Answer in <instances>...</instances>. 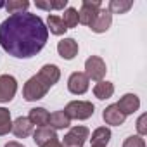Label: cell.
<instances>
[{
    "label": "cell",
    "mask_w": 147,
    "mask_h": 147,
    "mask_svg": "<svg viewBox=\"0 0 147 147\" xmlns=\"http://www.w3.org/2000/svg\"><path fill=\"white\" fill-rule=\"evenodd\" d=\"M47 40L49 31L43 19L31 12L11 14L0 24V47L16 59L36 55Z\"/></svg>",
    "instance_id": "1"
},
{
    "label": "cell",
    "mask_w": 147,
    "mask_h": 147,
    "mask_svg": "<svg viewBox=\"0 0 147 147\" xmlns=\"http://www.w3.org/2000/svg\"><path fill=\"white\" fill-rule=\"evenodd\" d=\"M94 111H95V106L90 100H71L64 107V113L69 119H78V121L92 118Z\"/></svg>",
    "instance_id": "2"
},
{
    "label": "cell",
    "mask_w": 147,
    "mask_h": 147,
    "mask_svg": "<svg viewBox=\"0 0 147 147\" xmlns=\"http://www.w3.org/2000/svg\"><path fill=\"white\" fill-rule=\"evenodd\" d=\"M49 90H50V88L38 78V75H35V76H31V78L24 83V87H23V97H24V100H28V102L40 100V99H43V97L47 95Z\"/></svg>",
    "instance_id": "3"
},
{
    "label": "cell",
    "mask_w": 147,
    "mask_h": 147,
    "mask_svg": "<svg viewBox=\"0 0 147 147\" xmlns=\"http://www.w3.org/2000/svg\"><path fill=\"white\" fill-rule=\"evenodd\" d=\"M107 73V66L104 62L102 57L99 55H90L87 61H85V75L88 76V80H94V82H102L104 76Z\"/></svg>",
    "instance_id": "4"
},
{
    "label": "cell",
    "mask_w": 147,
    "mask_h": 147,
    "mask_svg": "<svg viewBox=\"0 0 147 147\" xmlns=\"http://www.w3.org/2000/svg\"><path fill=\"white\" fill-rule=\"evenodd\" d=\"M100 9H102L100 0H83L82 7L78 11V23L85 24V26H90Z\"/></svg>",
    "instance_id": "5"
},
{
    "label": "cell",
    "mask_w": 147,
    "mask_h": 147,
    "mask_svg": "<svg viewBox=\"0 0 147 147\" xmlns=\"http://www.w3.org/2000/svg\"><path fill=\"white\" fill-rule=\"evenodd\" d=\"M88 135H90V131H88L87 126H82V125L80 126H73L64 135L61 145L62 147H83V144L88 138Z\"/></svg>",
    "instance_id": "6"
},
{
    "label": "cell",
    "mask_w": 147,
    "mask_h": 147,
    "mask_svg": "<svg viewBox=\"0 0 147 147\" xmlns=\"http://www.w3.org/2000/svg\"><path fill=\"white\" fill-rule=\"evenodd\" d=\"M90 87V80L85 73L82 71H75L71 73V76L67 80V90L73 94V95H83Z\"/></svg>",
    "instance_id": "7"
},
{
    "label": "cell",
    "mask_w": 147,
    "mask_h": 147,
    "mask_svg": "<svg viewBox=\"0 0 147 147\" xmlns=\"http://www.w3.org/2000/svg\"><path fill=\"white\" fill-rule=\"evenodd\" d=\"M18 92V80L12 75H2L0 76V102L5 104L14 99Z\"/></svg>",
    "instance_id": "8"
},
{
    "label": "cell",
    "mask_w": 147,
    "mask_h": 147,
    "mask_svg": "<svg viewBox=\"0 0 147 147\" xmlns=\"http://www.w3.org/2000/svg\"><path fill=\"white\" fill-rule=\"evenodd\" d=\"M38 78H40L49 88H52V87L59 82V78H61V69H59L55 64H45V66H42V69L38 71Z\"/></svg>",
    "instance_id": "9"
},
{
    "label": "cell",
    "mask_w": 147,
    "mask_h": 147,
    "mask_svg": "<svg viewBox=\"0 0 147 147\" xmlns=\"http://www.w3.org/2000/svg\"><path fill=\"white\" fill-rule=\"evenodd\" d=\"M57 52L62 59L66 61H73L78 55V42L75 38H62L57 43Z\"/></svg>",
    "instance_id": "10"
},
{
    "label": "cell",
    "mask_w": 147,
    "mask_h": 147,
    "mask_svg": "<svg viewBox=\"0 0 147 147\" xmlns=\"http://www.w3.org/2000/svg\"><path fill=\"white\" fill-rule=\"evenodd\" d=\"M116 106H118V109H119L125 116H128V114H133V113L138 111V107H140V99H138V95H135V94H125V95L119 99V102H116Z\"/></svg>",
    "instance_id": "11"
},
{
    "label": "cell",
    "mask_w": 147,
    "mask_h": 147,
    "mask_svg": "<svg viewBox=\"0 0 147 147\" xmlns=\"http://www.w3.org/2000/svg\"><path fill=\"white\" fill-rule=\"evenodd\" d=\"M111 23H113V16L107 9H100L99 14L95 16L94 23L90 24V30L94 33H106L109 28H111Z\"/></svg>",
    "instance_id": "12"
},
{
    "label": "cell",
    "mask_w": 147,
    "mask_h": 147,
    "mask_svg": "<svg viewBox=\"0 0 147 147\" xmlns=\"http://www.w3.org/2000/svg\"><path fill=\"white\" fill-rule=\"evenodd\" d=\"M102 119H104L106 125H111V126H121V125L125 123L126 116L118 109L116 104H111V106H107V107L102 111Z\"/></svg>",
    "instance_id": "13"
},
{
    "label": "cell",
    "mask_w": 147,
    "mask_h": 147,
    "mask_svg": "<svg viewBox=\"0 0 147 147\" xmlns=\"http://www.w3.org/2000/svg\"><path fill=\"white\" fill-rule=\"evenodd\" d=\"M18 138H26L33 133V125L28 118L24 116H19L14 123H12V130H11Z\"/></svg>",
    "instance_id": "14"
},
{
    "label": "cell",
    "mask_w": 147,
    "mask_h": 147,
    "mask_svg": "<svg viewBox=\"0 0 147 147\" xmlns=\"http://www.w3.org/2000/svg\"><path fill=\"white\" fill-rule=\"evenodd\" d=\"M109 140H111V130L107 126H99L92 133L90 147H107Z\"/></svg>",
    "instance_id": "15"
},
{
    "label": "cell",
    "mask_w": 147,
    "mask_h": 147,
    "mask_svg": "<svg viewBox=\"0 0 147 147\" xmlns=\"http://www.w3.org/2000/svg\"><path fill=\"white\" fill-rule=\"evenodd\" d=\"M49 118H50V113L45 107H33L30 109V114H28V119L31 121L33 126L36 125V128L49 126Z\"/></svg>",
    "instance_id": "16"
},
{
    "label": "cell",
    "mask_w": 147,
    "mask_h": 147,
    "mask_svg": "<svg viewBox=\"0 0 147 147\" xmlns=\"http://www.w3.org/2000/svg\"><path fill=\"white\" fill-rule=\"evenodd\" d=\"M54 138H57V133L50 126H40V128H36L33 131V140H35V144L38 147H43L45 144H49Z\"/></svg>",
    "instance_id": "17"
},
{
    "label": "cell",
    "mask_w": 147,
    "mask_h": 147,
    "mask_svg": "<svg viewBox=\"0 0 147 147\" xmlns=\"http://www.w3.org/2000/svg\"><path fill=\"white\" fill-rule=\"evenodd\" d=\"M49 126L52 130H64L71 126V119L66 116L64 111H54L49 118Z\"/></svg>",
    "instance_id": "18"
},
{
    "label": "cell",
    "mask_w": 147,
    "mask_h": 147,
    "mask_svg": "<svg viewBox=\"0 0 147 147\" xmlns=\"http://www.w3.org/2000/svg\"><path fill=\"white\" fill-rule=\"evenodd\" d=\"M113 94H114V85L111 82L102 80V82H97V85L94 87V95L99 100H106V99L113 97Z\"/></svg>",
    "instance_id": "19"
},
{
    "label": "cell",
    "mask_w": 147,
    "mask_h": 147,
    "mask_svg": "<svg viewBox=\"0 0 147 147\" xmlns=\"http://www.w3.org/2000/svg\"><path fill=\"white\" fill-rule=\"evenodd\" d=\"M47 31H50L52 35H57V36H61V35H64L66 31H67V28L64 26V23H62V19H61V16H55V14H49V19H47Z\"/></svg>",
    "instance_id": "20"
},
{
    "label": "cell",
    "mask_w": 147,
    "mask_h": 147,
    "mask_svg": "<svg viewBox=\"0 0 147 147\" xmlns=\"http://www.w3.org/2000/svg\"><path fill=\"white\" fill-rule=\"evenodd\" d=\"M131 7H133L131 0H111L107 5V11L111 12V16L113 14H126Z\"/></svg>",
    "instance_id": "21"
},
{
    "label": "cell",
    "mask_w": 147,
    "mask_h": 147,
    "mask_svg": "<svg viewBox=\"0 0 147 147\" xmlns=\"http://www.w3.org/2000/svg\"><path fill=\"white\" fill-rule=\"evenodd\" d=\"M12 130V119H11V111L5 107H0V137L7 135Z\"/></svg>",
    "instance_id": "22"
},
{
    "label": "cell",
    "mask_w": 147,
    "mask_h": 147,
    "mask_svg": "<svg viewBox=\"0 0 147 147\" xmlns=\"http://www.w3.org/2000/svg\"><path fill=\"white\" fill-rule=\"evenodd\" d=\"M5 11L9 14H19V12H28V7H30V2L28 0H11L5 5Z\"/></svg>",
    "instance_id": "23"
},
{
    "label": "cell",
    "mask_w": 147,
    "mask_h": 147,
    "mask_svg": "<svg viewBox=\"0 0 147 147\" xmlns=\"http://www.w3.org/2000/svg\"><path fill=\"white\" fill-rule=\"evenodd\" d=\"M61 19H62V23L67 30L75 28L78 24V11L75 7H67V9H64V14H62Z\"/></svg>",
    "instance_id": "24"
},
{
    "label": "cell",
    "mask_w": 147,
    "mask_h": 147,
    "mask_svg": "<svg viewBox=\"0 0 147 147\" xmlns=\"http://www.w3.org/2000/svg\"><path fill=\"white\" fill-rule=\"evenodd\" d=\"M123 147H145V140L140 135H130L128 138H125Z\"/></svg>",
    "instance_id": "25"
},
{
    "label": "cell",
    "mask_w": 147,
    "mask_h": 147,
    "mask_svg": "<svg viewBox=\"0 0 147 147\" xmlns=\"http://www.w3.org/2000/svg\"><path fill=\"white\" fill-rule=\"evenodd\" d=\"M145 123H147V114H140V118L137 119V131L140 137L147 135V125Z\"/></svg>",
    "instance_id": "26"
},
{
    "label": "cell",
    "mask_w": 147,
    "mask_h": 147,
    "mask_svg": "<svg viewBox=\"0 0 147 147\" xmlns=\"http://www.w3.org/2000/svg\"><path fill=\"white\" fill-rule=\"evenodd\" d=\"M35 5L38 7V9H43V11H52V5H50V2H42V0H38V2H35Z\"/></svg>",
    "instance_id": "27"
},
{
    "label": "cell",
    "mask_w": 147,
    "mask_h": 147,
    "mask_svg": "<svg viewBox=\"0 0 147 147\" xmlns=\"http://www.w3.org/2000/svg\"><path fill=\"white\" fill-rule=\"evenodd\" d=\"M43 147H62V145H61V142H59V138H54V140H50L49 144H45Z\"/></svg>",
    "instance_id": "28"
},
{
    "label": "cell",
    "mask_w": 147,
    "mask_h": 147,
    "mask_svg": "<svg viewBox=\"0 0 147 147\" xmlns=\"http://www.w3.org/2000/svg\"><path fill=\"white\" fill-rule=\"evenodd\" d=\"M4 147H24V145H23V144H19V142H14V140H12V142H7Z\"/></svg>",
    "instance_id": "29"
}]
</instances>
